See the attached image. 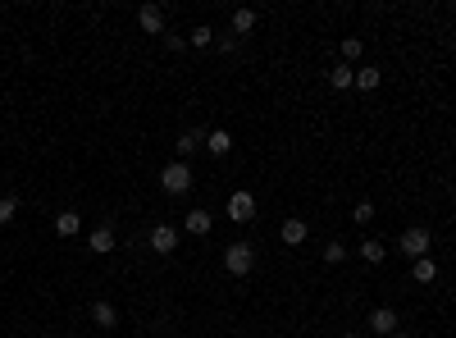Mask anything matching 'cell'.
<instances>
[{
  "label": "cell",
  "instance_id": "obj_4",
  "mask_svg": "<svg viewBox=\"0 0 456 338\" xmlns=\"http://www.w3.org/2000/svg\"><path fill=\"white\" fill-rule=\"evenodd\" d=\"M228 219L233 224H251V219H256V197H251V192H233L228 197Z\"/></svg>",
  "mask_w": 456,
  "mask_h": 338
},
{
  "label": "cell",
  "instance_id": "obj_19",
  "mask_svg": "<svg viewBox=\"0 0 456 338\" xmlns=\"http://www.w3.org/2000/svg\"><path fill=\"white\" fill-rule=\"evenodd\" d=\"M383 243H379V238H365V243H361V260H370V265H383Z\"/></svg>",
  "mask_w": 456,
  "mask_h": 338
},
{
  "label": "cell",
  "instance_id": "obj_27",
  "mask_svg": "<svg viewBox=\"0 0 456 338\" xmlns=\"http://www.w3.org/2000/svg\"><path fill=\"white\" fill-rule=\"evenodd\" d=\"M343 338H356V334H343Z\"/></svg>",
  "mask_w": 456,
  "mask_h": 338
},
{
  "label": "cell",
  "instance_id": "obj_11",
  "mask_svg": "<svg viewBox=\"0 0 456 338\" xmlns=\"http://www.w3.org/2000/svg\"><path fill=\"white\" fill-rule=\"evenodd\" d=\"M55 234L60 238H78L82 234V215H78V210H60V215H55Z\"/></svg>",
  "mask_w": 456,
  "mask_h": 338
},
{
  "label": "cell",
  "instance_id": "obj_10",
  "mask_svg": "<svg viewBox=\"0 0 456 338\" xmlns=\"http://www.w3.org/2000/svg\"><path fill=\"white\" fill-rule=\"evenodd\" d=\"M278 238H283L288 247H302L310 238V224H306V219H283V224H278Z\"/></svg>",
  "mask_w": 456,
  "mask_h": 338
},
{
  "label": "cell",
  "instance_id": "obj_12",
  "mask_svg": "<svg viewBox=\"0 0 456 338\" xmlns=\"http://www.w3.org/2000/svg\"><path fill=\"white\" fill-rule=\"evenodd\" d=\"M92 325L96 330H114V325H119V311H114L110 302H92Z\"/></svg>",
  "mask_w": 456,
  "mask_h": 338
},
{
  "label": "cell",
  "instance_id": "obj_24",
  "mask_svg": "<svg viewBox=\"0 0 456 338\" xmlns=\"http://www.w3.org/2000/svg\"><path fill=\"white\" fill-rule=\"evenodd\" d=\"M324 260H328V265H343V260H347V247L343 243H328L324 247Z\"/></svg>",
  "mask_w": 456,
  "mask_h": 338
},
{
  "label": "cell",
  "instance_id": "obj_3",
  "mask_svg": "<svg viewBox=\"0 0 456 338\" xmlns=\"http://www.w3.org/2000/svg\"><path fill=\"white\" fill-rule=\"evenodd\" d=\"M429 229H420V224H411L402 238H397V247H402V256H411V260H420V256H429Z\"/></svg>",
  "mask_w": 456,
  "mask_h": 338
},
{
  "label": "cell",
  "instance_id": "obj_8",
  "mask_svg": "<svg viewBox=\"0 0 456 338\" xmlns=\"http://www.w3.org/2000/svg\"><path fill=\"white\" fill-rule=\"evenodd\" d=\"M114 243H119V238H114V229H110V224H96V229H92V238H87L92 256H110V252H114Z\"/></svg>",
  "mask_w": 456,
  "mask_h": 338
},
{
  "label": "cell",
  "instance_id": "obj_26",
  "mask_svg": "<svg viewBox=\"0 0 456 338\" xmlns=\"http://www.w3.org/2000/svg\"><path fill=\"white\" fill-rule=\"evenodd\" d=\"M393 338H411V334H406V330H397V334H393Z\"/></svg>",
  "mask_w": 456,
  "mask_h": 338
},
{
  "label": "cell",
  "instance_id": "obj_14",
  "mask_svg": "<svg viewBox=\"0 0 456 338\" xmlns=\"http://www.w3.org/2000/svg\"><path fill=\"white\" fill-rule=\"evenodd\" d=\"M197 147H206V133H201V128L183 133V138L173 142V151H178V160H187V156H192V151H197Z\"/></svg>",
  "mask_w": 456,
  "mask_h": 338
},
{
  "label": "cell",
  "instance_id": "obj_9",
  "mask_svg": "<svg viewBox=\"0 0 456 338\" xmlns=\"http://www.w3.org/2000/svg\"><path fill=\"white\" fill-rule=\"evenodd\" d=\"M137 23H142V32L164 37V9H160V5H142V9H137Z\"/></svg>",
  "mask_w": 456,
  "mask_h": 338
},
{
  "label": "cell",
  "instance_id": "obj_7",
  "mask_svg": "<svg viewBox=\"0 0 456 338\" xmlns=\"http://www.w3.org/2000/svg\"><path fill=\"white\" fill-rule=\"evenodd\" d=\"M183 229H187V234L192 238H206L210 234V229H215V215H210V210H187V215H183Z\"/></svg>",
  "mask_w": 456,
  "mask_h": 338
},
{
  "label": "cell",
  "instance_id": "obj_16",
  "mask_svg": "<svg viewBox=\"0 0 456 338\" xmlns=\"http://www.w3.org/2000/svg\"><path fill=\"white\" fill-rule=\"evenodd\" d=\"M247 32H256V9H233V37H247Z\"/></svg>",
  "mask_w": 456,
  "mask_h": 338
},
{
  "label": "cell",
  "instance_id": "obj_23",
  "mask_svg": "<svg viewBox=\"0 0 456 338\" xmlns=\"http://www.w3.org/2000/svg\"><path fill=\"white\" fill-rule=\"evenodd\" d=\"M352 219H356V224H370V219H374V201H356Z\"/></svg>",
  "mask_w": 456,
  "mask_h": 338
},
{
  "label": "cell",
  "instance_id": "obj_17",
  "mask_svg": "<svg viewBox=\"0 0 456 338\" xmlns=\"http://www.w3.org/2000/svg\"><path fill=\"white\" fill-rule=\"evenodd\" d=\"M328 87H333V92H347V87H356V69H352V64H333V73H328Z\"/></svg>",
  "mask_w": 456,
  "mask_h": 338
},
{
  "label": "cell",
  "instance_id": "obj_2",
  "mask_svg": "<svg viewBox=\"0 0 456 338\" xmlns=\"http://www.w3.org/2000/svg\"><path fill=\"white\" fill-rule=\"evenodd\" d=\"M160 188L169 192V197H183V192L192 188V165L187 160H173V165L160 169Z\"/></svg>",
  "mask_w": 456,
  "mask_h": 338
},
{
  "label": "cell",
  "instance_id": "obj_6",
  "mask_svg": "<svg viewBox=\"0 0 456 338\" xmlns=\"http://www.w3.org/2000/svg\"><path fill=\"white\" fill-rule=\"evenodd\" d=\"M370 330H374V338H393L397 334V311L393 306H374L370 311Z\"/></svg>",
  "mask_w": 456,
  "mask_h": 338
},
{
  "label": "cell",
  "instance_id": "obj_1",
  "mask_svg": "<svg viewBox=\"0 0 456 338\" xmlns=\"http://www.w3.org/2000/svg\"><path fill=\"white\" fill-rule=\"evenodd\" d=\"M224 270L233 279H247L251 270H256V247L251 243H228L224 247Z\"/></svg>",
  "mask_w": 456,
  "mask_h": 338
},
{
  "label": "cell",
  "instance_id": "obj_25",
  "mask_svg": "<svg viewBox=\"0 0 456 338\" xmlns=\"http://www.w3.org/2000/svg\"><path fill=\"white\" fill-rule=\"evenodd\" d=\"M215 46H219V55H233L238 51V37H215Z\"/></svg>",
  "mask_w": 456,
  "mask_h": 338
},
{
  "label": "cell",
  "instance_id": "obj_20",
  "mask_svg": "<svg viewBox=\"0 0 456 338\" xmlns=\"http://www.w3.org/2000/svg\"><path fill=\"white\" fill-rule=\"evenodd\" d=\"M361 37H343V64H352V60H361Z\"/></svg>",
  "mask_w": 456,
  "mask_h": 338
},
{
  "label": "cell",
  "instance_id": "obj_22",
  "mask_svg": "<svg viewBox=\"0 0 456 338\" xmlns=\"http://www.w3.org/2000/svg\"><path fill=\"white\" fill-rule=\"evenodd\" d=\"M192 46H215V28H192Z\"/></svg>",
  "mask_w": 456,
  "mask_h": 338
},
{
  "label": "cell",
  "instance_id": "obj_21",
  "mask_svg": "<svg viewBox=\"0 0 456 338\" xmlns=\"http://www.w3.org/2000/svg\"><path fill=\"white\" fill-rule=\"evenodd\" d=\"M18 215V197H0V224H14Z\"/></svg>",
  "mask_w": 456,
  "mask_h": 338
},
{
  "label": "cell",
  "instance_id": "obj_5",
  "mask_svg": "<svg viewBox=\"0 0 456 338\" xmlns=\"http://www.w3.org/2000/svg\"><path fill=\"white\" fill-rule=\"evenodd\" d=\"M151 247H155V256H173L178 252V229L173 224H155L151 229Z\"/></svg>",
  "mask_w": 456,
  "mask_h": 338
},
{
  "label": "cell",
  "instance_id": "obj_13",
  "mask_svg": "<svg viewBox=\"0 0 456 338\" xmlns=\"http://www.w3.org/2000/svg\"><path fill=\"white\" fill-rule=\"evenodd\" d=\"M206 151H210V156H228V151H233V133L228 128L206 133Z\"/></svg>",
  "mask_w": 456,
  "mask_h": 338
},
{
  "label": "cell",
  "instance_id": "obj_18",
  "mask_svg": "<svg viewBox=\"0 0 456 338\" xmlns=\"http://www.w3.org/2000/svg\"><path fill=\"white\" fill-rule=\"evenodd\" d=\"M383 83V73L374 69V64H365V69H356V92H374V87Z\"/></svg>",
  "mask_w": 456,
  "mask_h": 338
},
{
  "label": "cell",
  "instance_id": "obj_15",
  "mask_svg": "<svg viewBox=\"0 0 456 338\" xmlns=\"http://www.w3.org/2000/svg\"><path fill=\"white\" fill-rule=\"evenodd\" d=\"M411 279H415V284H433V279H438V265H433V256L411 260Z\"/></svg>",
  "mask_w": 456,
  "mask_h": 338
}]
</instances>
